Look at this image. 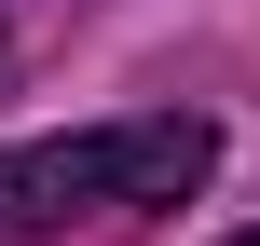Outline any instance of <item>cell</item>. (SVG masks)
<instances>
[{"label":"cell","mask_w":260,"mask_h":246,"mask_svg":"<svg viewBox=\"0 0 260 246\" xmlns=\"http://www.w3.org/2000/svg\"><path fill=\"white\" fill-rule=\"evenodd\" d=\"M219 137L192 110H151V123H82V137H27L0 151V233H69V219H137V205H178L206 192Z\"/></svg>","instance_id":"obj_1"},{"label":"cell","mask_w":260,"mask_h":246,"mask_svg":"<svg viewBox=\"0 0 260 246\" xmlns=\"http://www.w3.org/2000/svg\"><path fill=\"white\" fill-rule=\"evenodd\" d=\"M233 246H260V233H233Z\"/></svg>","instance_id":"obj_2"}]
</instances>
